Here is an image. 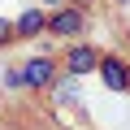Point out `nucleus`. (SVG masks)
<instances>
[{"instance_id": "nucleus-7", "label": "nucleus", "mask_w": 130, "mask_h": 130, "mask_svg": "<svg viewBox=\"0 0 130 130\" xmlns=\"http://www.w3.org/2000/svg\"><path fill=\"white\" fill-rule=\"evenodd\" d=\"M13 39H18V35H13V22L0 18V43H13Z\"/></svg>"}, {"instance_id": "nucleus-3", "label": "nucleus", "mask_w": 130, "mask_h": 130, "mask_svg": "<svg viewBox=\"0 0 130 130\" xmlns=\"http://www.w3.org/2000/svg\"><path fill=\"white\" fill-rule=\"evenodd\" d=\"M18 70H22V87H30V91H48L56 83V74H61L52 56H30L26 65H18Z\"/></svg>"}, {"instance_id": "nucleus-4", "label": "nucleus", "mask_w": 130, "mask_h": 130, "mask_svg": "<svg viewBox=\"0 0 130 130\" xmlns=\"http://www.w3.org/2000/svg\"><path fill=\"white\" fill-rule=\"evenodd\" d=\"M100 78H104V87L113 91V95H126L130 91V65L117 56V52H104L100 56V70H95Z\"/></svg>"}, {"instance_id": "nucleus-1", "label": "nucleus", "mask_w": 130, "mask_h": 130, "mask_svg": "<svg viewBox=\"0 0 130 130\" xmlns=\"http://www.w3.org/2000/svg\"><path fill=\"white\" fill-rule=\"evenodd\" d=\"M87 30V13L78 9V5H61V9H52L48 13V35H61V39H78Z\"/></svg>"}, {"instance_id": "nucleus-5", "label": "nucleus", "mask_w": 130, "mask_h": 130, "mask_svg": "<svg viewBox=\"0 0 130 130\" xmlns=\"http://www.w3.org/2000/svg\"><path fill=\"white\" fill-rule=\"evenodd\" d=\"M43 30H48V13H43L39 5L13 18V35H18V39H35V35H43Z\"/></svg>"}, {"instance_id": "nucleus-2", "label": "nucleus", "mask_w": 130, "mask_h": 130, "mask_svg": "<svg viewBox=\"0 0 130 130\" xmlns=\"http://www.w3.org/2000/svg\"><path fill=\"white\" fill-rule=\"evenodd\" d=\"M95 70H100V52H95L91 43L74 39L70 48H65V56H61V74H74V78H83V74H95Z\"/></svg>"}, {"instance_id": "nucleus-8", "label": "nucleus", "mask_w": 130, "mask_h": 130, "mask_svg": "<svg viewBox=\"0 0 130 130\" xmlns=\"http://www.w3.org/2000/svg\"><path fill=\"white\" fill-rule=\"evenodd\" d=\"M113 5H130V0H113Z\"/></svg>"}, {"instance_id": "nucleus-6", "label": "nucleus", "mask_w": 130, "mask_h": 130, "mask_svg": "<svg viewBox=\"0 0 130 130\" xmlns=\"http://www.w3.org/2000/svg\"><path fill=\"white\" fill-rule=\"evenodd\" d=\"M48 91H52V104H78V100H83V95H78V83H74V74L56 78Z\"/></svg>"}]
</instances>
